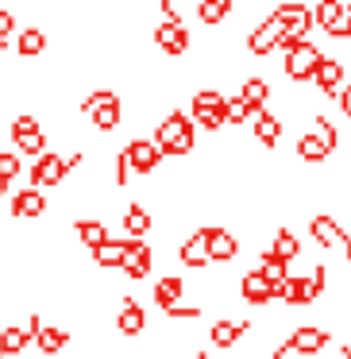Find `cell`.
I'll list each match as a JSON object with an SVG mask.
<instances>
[{
    "instance_id": "1",
    "label": "cell",
    "mask_w": 351,
    "mask_h": 359,
    "mask_svg": "<svg viewBox=\"0 0 351 359\" xmlns=\"http://www.w3.org/2000/svg\"><path fill=\"white\" fill-rule=\"evenodd\" d=\"M155 143L163 147V155H189L193 151V128H189V120L181 112H174V116H166L158 124Z\"/></svg>"
},
{
    "instance_id": "2",
    "label": "cell",
    "mask_w": 351,
    "mask_h": 359,
    "mask_svg": "<svg viewBox=\"0 0 351 359\" xmlns=\"http://www.w3.org/2000/svg\"><path fill=\"white\" fill-rule=\"evenodd\" d=\"M274 20L282 24V43H297V39H305L309 35V27H312V12L305 8V4H282V8H274Z\"/></svg>"
},
{
    "instance_id": "3",
    "label": "cell",
    "mask_w": 351,
    "mask_h": 359,
    "mask_svg": "<svg viewBox=\"0 0 351 359\" xmlns=\"http://www.w3.org/2000/svg\"><path fill=\"white\" fill-rule=\"evenodd\" d=\"M320 290H324V266H317L312 271V278H282L278 282V294L286 297L289 305H309L312 297H320Z\"/></svg>"
},
{
    "instance_id": "4",
    "label": "cell",
    "mask_w": 351,
    "mask_h": 359,
    "mask_svg": "<svg viewBox=\"0 0 351 359\" xmlns=\"http://www.w3.org/2000/svg\"><path fill=\"white\" fill-rule=\"evenodd\" d=\"M320 50L312 47V43H305V39H297V43H289V55H286V74L294 81H305V78H312V70H317V62H320Z\"/></svg>"
},
{
    "instance_id": "5",
    "label": "cell",
    "mask_w": 351,
    "mask_h": 359,
    "mask_svg": "<svg viewBox=\"0 0 351 359\" xmlns=\"http://www.w3.org/2000/svg\"><path fill=\"white\" fill-rule=\"evenodd\" d=\"M81 109L93 112V124L104 128V132L120 124V97L116 93H104V89H101V93H89L85 101H81Z\"/></svg>"
},
{
    "instance_id": "6",
    "label": "cell",
    "mask_w": 351,
    "mask_h": 359,
    "mask_svg": "<svg viewBox=\"0 0 351 359\" xmlns=\"http://www.w3.org/2000/svg\"><path fill=\"white\" fill-rule=\"evenodd\" d=\"M124 151H128V163H132L135 174H151L158 166V158H163V147L155 140H132Z\"/></svg>"
},
{
    "instance_id": "7",
    "label": "cell",
    "mask_w": 351,
    "mask_h": 359,
    "mask_svg": "<svg viewBox=\"0 0 351 359\" xmlns=\"http://www.w3.org/2000/svg\"><path fill=\"white\" fill-rule=\"evenodd\" d=\"M328 344V332L324 328H297L294 336H289L286 344H282L274 355H286V351H305V355H312V351H320Z\"/></svg>"
},
{
    "instance_id": "8",
    "label": "cell",
    "mask_w": 351,
    "mask_h": 359,
    "mask_svg": "<svg viewBox=\"0 0 351 359\" xmlns=\"http://www.w3.org/2000/svg\"><path fill=\"white\" fill-rule=\"evenodd\" d=\"M205 243H209V259H216V263H228V259L240 255V243L228 228H205Z\"/></svg>"
},
{
    "instance_id": "9",
    "label": "cell",
    "mask_w": 351,
    "mask_h": 359,
    "mask_svg": "<svg viewBox=\"0 0 351 359\" xmlns=\"http://www.w3.org/2000/svg\"><path fill=\"white\" fill-rule=\"evenodd\" d=\"M120 266H124L128 278H143V274L151 271V248L139 240V236H132V243H128L124 259H120Z\"/></svg>"
},
{
    "instance_id": "10",
    "label": "cell",
    "mask_w": 351,
    "mask_h": 359,
    "mask_svg": "<svg viewBox=\"0 0 351 359\" xmlns=\"http://www.w3.org/2000/svg\"><path fill=\"white\" fill-rule=\"evenodd\" d=\"M155 43L166 50V55H181V50L189 47V35H186V27L178 24V16H174V20H166V24H158Z\"/></svg>"
},
{
    "instance_id": "11",
    "label": "cell",
    "mask_w": 351,
    "mask_h": 359,
    "mask_svg": "<svg viewBox=\"0 0 351 359\" xmlns=\"http://www.w3.org/2000/svg\"><path fill=\"white\" fill-rule=\"evenodd\" d=\"M66 178V158H58V155H39V163H35V170H32V182L35 186H58V182Z\"/></svg>"
},
{
    "instance_id": "12",
    "label": "cell",
    "mask_w": 351,
    "mask_h": 359,
    "mask_svg": "<svg viewBox=\"0 0 351 359\" xmlns=\"http://www.w3.org/2000/svg\"><path fill=\"white\" fill-rule=\"evenodd\" d=\"M278 43H282V24L270 16L263 27H255V32H251L247 47H251V55H270V50L278 47Z\"/></svg>"
},
{
    "instance_id": "13",
    "label": "cell",
    "mask_w": 351,
    "mask_h": 359,
    "mask_svg": "<svg viewBox=\"0 0 351 359\" xmlns=\"http://www.w3.org/2000/svg\"><path fill=\"white\" fill-rule=\"evenodd\" d=\"M312 81H317L320 93L336 97V93H340V81H343V66H340V62H332V58H320L317 70H312Z\"/></svg>"
},
{
    "instance_id": "14",
    "label": "cell",
    "mask_w": 351,
    "mask_h": 359,
    "mask_svg": "<svg viewBox=\"0 0 351 359\" xmlns=\"http://www.w3.org/2000/svg\"><path fill=\"white\" fill-rule=\"evenodd\" d=\"M116 328L124 336H139L143 328H147V313H143V305L135 302V297H124V309H120V317H116Z\"/></svg>"
},
{
    "instance_id": "15",
    "label": "cell",
    "mask_w": 351,
    "mask_h": 359,
    "mask_svg": "<svg viewBox=\"0 0 351 359\" xmlns=\"http://www.w3.org/2000/svg\"><path fill=\"white\" fill-rule=\"evenodd\" d=\"M243 297H247L251 305H266L274 297V286L266 282V274L263 271H251V274H243Z\"/></svg>"
},
{
    "instance_id": "16",
    "label": "cell",
    "mask_w": 351,
    "mask_h": 359,
    "mask_svg": "<svg viewBox=\"0 0 351 359\" xmlns=\"http://www.w3.org/2000/svg\"><path fill=\"white\" fill-rule=\"evenodd\" d=\"M128 243H132V236H128V240H112V236H104V240L93 248L97 266H120V259H124Z\"/></svg>"
},
{
    "instance_id": "17",
    "label": "cell",
    "mask_w": 351,
    "mask_h": 359,
    "mask_svg": "<svg viewBox=\"0 0 351 359\" xmlns=\"http://www.w3.org/2000/svg\"><path fill=\"white\" fill-rule=\"evenodd\" d=\"M43 209H47V197L39 194V186L20 189L16 201H12V212H16V217H43Z\"/></svg>"
},
{
    "instance_id": "18",
    "label": "cell",
    "mask_w": 351,
    "mask_h": 359,
    "mask_svg": "<svg viewBox=\"0 0 351 359\" xmlns=\"http://www.w3.org/2000/svg\"><path fill=\"white\" fill-rule=\"evenodd\" d=\"M178 259H181L186 266H205V263H209V243H205V228H201L197 236H189L186 243H181Z\"/></svg>"
},
{
    "instance_id": "19",
    "label": "cell",
    "mask_w": 351,
    "mask_h": 359,
    "mask_svg": "<svg viewBox=\"0 0 351 359\" xmlns=\"http://www.w3.org/2000/svg\"><path fill=\"white\" fill-rule=\"evenodd\" d=\"M27 325H32V336L39 340V348L47 351V355H50V351H58V348H66V340H70V336H66V328H43L39 317H32Z\"/></svg>"
},
{
    "instance_id": "20",
    "label": "cell",
    "mask_w": 351,
    "mask_h": 359,
    "mask_svg": "<svg viewBox=\"0 0 351 359\" xmlns=\"http://www.w3.org/2000/svg\"><path fill=\"white\" fill-rule=\"evenodd\" d=\"M27 344H32V325H27V328L12 325V328L0 332V355H16V351L27 348Z\"/></svg>"
},
{
    "instance_id": "21",
    "label": "cell",
    "mask_w": 351,
    "mask_h": 359,
    "mask_svg": "<svg viewBox=\"0 0 351 359\" xmlns=\"http://www.w3.org/2000/svg\"><path fill=\"white\" fill-rule=\"evenodd\" d=\"M312 240H317L320 248H336V243H343V232L332 217H317L312 220Z\"/></svg>"
},
{
    "instance_id": "22",
    "label": "cell",
    "mask_w": 351,
    "mask_h": 359,
    "mask_svg": "<svg viewBox=\"0 0 351 359\" xmlns=\"http://www.w3.org/2000/svg\"><path fill=\"white\" fill-rule=\"evenodd\" d=\"M243 101L251 104V109H266V101H270V86H266L263 78H247L243 81Z\"/></svg>"
},
{
    "instance_id": "23",
    "label": "cell",
    "mask_w": 351,
    "mask_h": 359,
    "mask_svg": "<svg viewBox=\"0 0 351 359\" xmlns=\"http://www.w3.org/2000/svg\"><path fill=\"white\" fill-rule=\"evenodd\" d=\"M255 135L266 143V147H274V143H278V135H282V124L270 116V112L259 109V116H255Z\"/></svg>"
},
{
    "instance_id": "24",
    "label": "cell",
    "mask_w": 351,
    "mask_h": 359,
    "mask_svg": "<svg viewBox=\"0 0 351 359\" xmlns=\"http://www.w3.org/2000/svg\"><path fill=\"white\" fill-rule=\"evenodd\" d=\"M297 155H301L305 163H320V158H328L332 151H328V143L320 140V135H305V140L297 143Z\"/></svg>"
},
{
    "instance_id": "25",
    "label": "cell",
    "mask_w": 351,
    "mask_h": 359,
    "mask_svg": "<svg viewBox=\"0 0 351 359\" xmlns=\"http://www.w3.org/2000/svg\"><path fill=\"white\" fill-rule=\"evenodd\" d=\"M270 251H274L278 259H286V263H294V259L301 255V243H297L294 232H286V228H282V232L274 236V248H270Z\"/></svg>"
},
{
    "instance_id": "26",
    "label": "cell",
    "mask_w": 351,
    "mask_h": 359,
    "mask_svg": "<svg viewBox=\"0 0 351 359\" xmlns=\"http://www.w3.org/2000/svg\"><path fill=\"white\" fill-rule=\"evenodd\" d=\"M12 140L20 143V151H24V155H43V151H47V140H43L39 128H27V132H12Z\"/></svg>"
},
{
    "instance_id": "27",
    "label": "cell",
    "mask_w": 351,
    "mask_h": 359,
    "mask_svg": "<svg viewBox=\"0 0 351 359\" xmlns=\"http://www.w3.org/2000/svg\"><path fill=\"white\" fill-rule=\"evenodd\" d=\"M243 328H247V325H235V320H216V325H212V344H216V348H228V344H235L243 336Z\"/></svg>"
},
{
    "instance_id": "28",
    "label": "cell",
    "mask_w": 351,
    "mask_h": 359,
    "mask_svg": "<svg viewBox=\"0 0 351 359\" xmlns=\"http://www.w3.org/2000/svg\"><path fill=\"white\" fill-rule=\"evenodd\" d=\"M228 8H232V0H197V16L205 24H220L228 16Z\"/></svg>"
},
{
    "instance_id": "29",
    "label": "cell",
    "mask_w": 351,
    "mask_h": 359,
    "mask_svg": "<svg viewBox=\"0 0 351 359\" xmlns=\"http://www.w3.org/2000/svg\"><path fill=\"white\" fill-rule=\"evenodd\" d=\"M124 228H128V236H147L151 232V212L143 209V205H132L128 217H124Z\"/></svg>"
},
{
    "instance_id": "30",
    "label": "cell",
    "mask_w": 351,
    "mask_h": 359,
    "mask_svg": "<svg viewBox=\"0 0 351 359\" xmlns=\"http://www.w3.org/2000/svg\"><path fill=\"white\" fill-rule=\"evenodd\" d=\"M259 271L266 274V282H270V286H274V294H278V282L286 278V259H278L274 251H266V255H263V263H259Z\"/></svg>"
},
{
    "instance_id": "31",
    "label": "cell",
    "mask_w": 351,
    "mask_h": 359,
    "mask_svg": "<svg viewBox=\"0 0 351 359\" xmlns=\"http://www.w3.org/2000/svg\"><path fill=\"white\" fill-rule=\"evenodd\" d=\"M340 16H343V4H340V0H320L317 12H312V24H320V27L328 32V27H332Z\"/></svg>"
},
{
    "instance_id": "32",
    "label": "cell",
    "mask_w": 351,
    "mask_h": 359,
    "mask_svg": "<svg viewBox=\"0 0 351 359\" xmlns=\"http://www.w3.org/2000/svg\"><path fill=\"white\" fill-rule=\"evenodd\" d=\"M43 47H47V35H43L39 27H27V32H20V55L35 58V55H43Z\"/></svg>"
},
{
    "instance_id": "33",
    "label": "cell",
    "mask_w": 351,
    "mask_h": 359,
    "mask_svg": "<svg viewBox=\"0 0 351 359\" xmlns=\"http://www.w3.org/2000/svg\"><path fill=\"white\" fill-rule=\"evenodd\" d=\"M78 236H81V243H85V248H97V243L109 236V228H104L101 220H78Z\"/></svg>"
},
{
    "instance_id": "34",
    "label": "cell",
    "mask_w": 351,
    "mask_h": 359,
    "mask_svg": "<svg viewBox=\"0 0 351 359\" xmlns=\"http://www.w3.org/2000/svg\"><path fill=\"white\" fill-rule=\"evenodd\" d=\"M181 290H186V286H181V278H163V282L155 286L158 305H163V309H166V305H174V302L181 297Z\"/></svg>"
},
{
    "instance_id": "35",
    "label": "cell",
    "mask_w": 351,
    "mask_h": 359,
    "mask_svg": "<svg viewBox=\"0 0 351 359\" xmlns=\"http://www.w3.org/2000/svg\"><path fill=\"white\" fill-rule=\"evenodd\" d=\"M247 116H251V104L243 101V97H235V101H224V120H228V124H243Z\"/></svg>"
},
{
    "instance_id": "36",
    "label": "cell",
    "mask_w": 351,
    "mask_h": 359,
    "mask_svg": "<svg viewBox=\"0 0 351 359\" xmlns=\"http://www.w3.org/2000/svg\"><path fill=\"white\" fill-rule=\"evenodd\" d=\"M197 124H205L209 132H216L220 124H228V120H224V104H220V109H201V112H197Z\"/></svg>"
},
{
    "instance_id": "37",
    "label": "cell",
    "mask_w": 351,
    "mask_h": 359,
    "mask_svg": "<svg viewBox=\"0 0 351 359\" xmlns=\"http://www.w3.org/2000/svg\"><path fill=\"white\" fill-rule=\"evenodd\" d=\"M220 104H224V97L212 93V89H201V93L193 97V112H201V109H220Z\"/></svg>"
},
{
    "instance_id": "38",
    "label": "cell",
    "mask_w": 351,
    "mask_h": 359,
    "mask_svg": "<svg viewBox=\"0 0 351 359\" xmlns=\"http://www.w3.org/2000/svg\"><path fill=\"white\" fill-rule=\"evenodd\" d=\"M166 317H174V320H197L201 317V309H197V305H166Z\"/></svg>"
},
{
    "instance_id": "39",
    "label": "cell",
    "mask_w": 351,
    "mask_h": 359,
    "mask_svg": "<svg viewBox=\"0 0 351 359\" xmlns=\"http://www.w3.org/2000/svg\"><path fill=\"white\" fill-rule=\"evenodd\" d=\"M16 174H20V158L4 151V155H0V178H4V182H12Z\"/></svg>"
},
{
    "instance_id": "40",
    "label": "cell",
    "mask_w": 351,
    "mask_h": 359,
    "mask_svg": "<svg viewBox=\"0 0 351 359\" xmlns=\"http://www.w3.org/2000/svg\"><path fill=\"white\" fill-rule=\"evenodd\" d=\"M317 135H320V140L328 143V151H336V128L328 124L324 116H317Z\"/></svg>"
},
{
    "instance_id": "41",
    "label": "cell",
    "mask_w": 351,
    "mask_h": 359,
    "mask_svg": "<svg viewBox=\"0 0 351 359\" xmlns=\"http://www.w3.org/2000/svg\"><path fill=\"white\" fill-rule=\"evenodd\" d=\"M128 178H132V163H128V151H120L116 155V186H124Z\"/></svg>"
},
{
    "instance_id": "42",
    "label": "cell",
    "mask_w": 351,
    "mask_h": 359,
    "mask_svg": "<svg viewBox=\"0 0 351 359\" xmlns=\"http://www.w3.org/2000/svg\"><path fill=\"white\" fill-rule=\"evenodd\" d=\"M12 27H16V20H12V12H0V43H8Z\"/></svg>"
},
{
    "instance_id": "43",
    "label": "cell",
    "mask_w": 351,
    "mask_h": 359,
    "mask_svg": "<svg viewBox=\"0 0 351 359\" xmlns=\"http://www.w3.org/2000/svg\"><path fill=\"white\" fill-rule=\"evenodd\" d=\"M27 128H35V120L32 116H20L16 124H12V132H27Z\"/></svg>"
},
{
    "instance_id": "44",
    "label": "cell",
    "mask_w": 351,
    "mask_h": 359,
    "mask_svg": "<svg viewBox=\"0 0 351 359\" xmlns=\"http://www.w3.org/2000/svg\"><path fill=\"white\" fill-rule=\"evenodd\" d=\"M340 104H343V112L351 116V89H343V93H340Z\"/></svg>"
},
{
    "instance_id": "45",
    "label": "cell",
    "mask_w": 351,
    "mask_h": 359,
    "mask_svg": "<svg viewBox=\"0 0 351 359\" xmlns=\"http://www.w3.org/2000/svg\"><path fill=\"white\" fill-rule=\"evenodd\" d=\"M4 189H8V182H4V178H0V197H4Z\"/></svg>"
},
{
    "instance_id": "46",
    "label": "cell",
    "mask_w": 351,
    "mask_h": 359,
    "mask_svg": "<svg viewBox=\"0 0 351 359\" xmlns=\"http://www.w3.org/2000/svg\"><path fill=\"white\" fill-rule=\"evenodd\" d=\"M347 259H351V236H347Z\"/></svg>"
}]
</instances>
